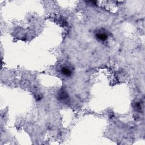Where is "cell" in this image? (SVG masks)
<instances>
[{
  "instance_id": "obj_1",
  "label": "cell",
  "mask_w": 145,
  "mask_h": 145,
  "mask_svg": "<svg viewBox=\"0 0 145 145\" xmlns=\"http://www.w3.org/2000/svg\"><path fill=\"white\" fill-rule=\"evenodd\" d=\"M96 37L99 40L104 41H105L108 38V35L104 33H99L96 35Z\"/></svg>"
},
{
  "instance_id": "obj_2",
  "label": "cell",
  "mask_w": 145,
  "mask_h": 145,
  "mask_svg": "<svg viewBox=\"0 0 145 145\" xmlns=\"http://www.w3.org/2000/svg\"><path fill=\"white\" fill-rule=\"evenodd\" d=\"M61 73L66 76H70L72 74V70L68 66H63V67H62L61 69Z\"/></svg>"
}]
</instances>
